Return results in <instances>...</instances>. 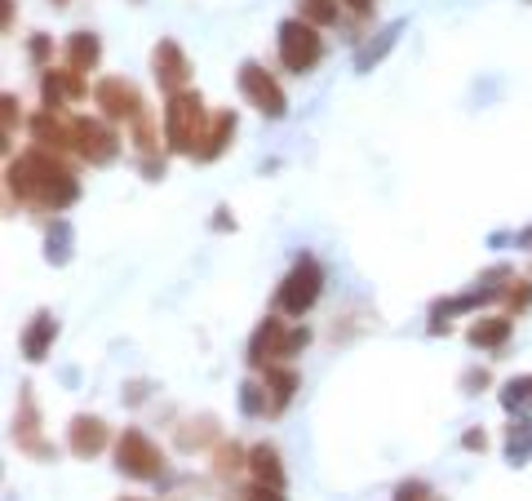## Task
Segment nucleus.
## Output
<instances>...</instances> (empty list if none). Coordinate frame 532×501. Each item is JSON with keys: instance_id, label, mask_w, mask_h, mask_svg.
Here are the masks:
<instances>
[{"instance_id": "obj_1", "label": "nucleus", "mask_w": 532, "mask_h": 501, "mask_svg": "<svg viewBox=\"0 0 532 501\" xmlns=\"http://www.w3.org/2000/svg\"><path fill=\"white\" fill-rule=\"evenodd\" d=\"M5 187H9V196H18L23 204H36L45 213H63L80 200L76 173L58 160V151H45V147H32L18 160H9Z\"/></svg>"}, {"instance_id": "obj_2", "label": "nucleus", "mask_w": 532, "mask_h": 501, "mask_svg": "<svg viewBox=\"0 0 532 501\" xmlns=\"http://www.w3.org/2000/svg\"><path fill=\"white\" fill-rule=\"evenodd\" d=\"M209 111H204V98L196 89H182V94H169L165 102V147L178 151V156H196L209 138Z\"/></svg>"}, {"instance_id": "obj_3", "label": "nucleus", "mask_w": 532, "mask_h": 501, "mask_svg": "<svg viewBox=\"0 0 532 501\" xmlns=\"http://www.w3.org/2000/svg\"><path fill=\"white\" fill-rule=\"evenodd\" d=\"M275 45H280L284 71H293V76H311V71L320 67V58H324L320 27L306 23V18H284L280 32H275Z\"/></svg>"}, {"instance_id": "obj_4", "label": "nucleus", "mask_w": 532, "mask_h": 501, "mask_svg": "<svg viewBox=\"0 0 532 501\" xmlns=\"http://www.w3.org/2000/svg\"><path fill=\"white\" fill-rule=\"evenodd\" d=\"M320 293H324V267L311 253H302V258L293 262V271L280 280V289H275V311L302 320V315L320 302Z\"/></svg>"}, {"instance_id": "obj_5", "label": "nucleus", "mask_w": 532, "mask_h": 501, "mask_svg": "<svg viewBox=\"0 0 532 501\" xmlns=\"http://www.w3.org/2000/svg\"><path fill=\"white\" fill-rule=\"evenodd\" d=\"M116 470L129 475V479H165L169 462H165V453L138 431V426H129V431L116 439Z\"/></svg>"}, {"instance_id": "obj_6", "label": "nucleus", "mask_w": 532, "mask_h": 501, "mask_svg": "<svg viewBox=\"0 0 532 501\" xmlns=\"http://www.w3.org/2000/svg\"><path fill=\"white\" fill-rule=\"evenodd\" d=\"M94 102H98V111H102V120H111V125H133V120H142L147 116V102H142V89L133 85V80L125 76H107V80H98L94 85Z\"/></svg>"}, {"instance_id": "obj_7", "label": "nucleus", "mask_w": 532, "mask_h": 501, "mask_svg": "<svg viewBox=\"0 0 532 501\" xmlns=\"http://www.w3.org/2000/svg\"><path fill=\"white\" fill-rule=\"evenodd\" d=\"M240 94H244V102H249L253 111H262L266 120H280L284 111H289V98H284L280 80H275L262 63H244L240 67Z\"/></svg>"}, {"instance_id": "obj_8", "label": "nucleus", "mask_w": 532, "mask_h": 501, "mask_svg": "<svg viewBox=\"0 0 532 501\" xmlns=\"http://www.w3.org/2000/svg\"><path fill=\"white\" fill-rule=\"evenodd\" d=\"M76 125V156L89 160V165H111L120 156V134L111 129V120H94V116H80L71 120Z\"/></svg>"}, {"instance_id": "obj_9", "label": "nucleus", "mask_w": 532, "mask_h": 501, "mask_svg": "<svg viewBox=\"0 0 532 501\" xmlns=\"http://www.w3.org/2000/svg\"><path fill=\"white\" fill-rule=\"evenodd\" d=\"M151 71H156V85L165 89V94H182V89L191 85V63L178 40H160V45L151 49Z\"/></svg>"}, {"instance_id": "obj_10", "label": "nucleus", "mask_w": 532, "mask_h": 501, "mask_svg": "<svg viewBox=\"0 0 532 501\" xmlns=\"http://www.w3.org/2000/svg\"><path fill=\"white\" fill-rule=\"evenodd\" d=\"M289 360V329H284L280 320H262L258 324V333H253V342H249V364L253 368H266V364H284Z\"/></svg>"}, {"instance_id": "obj_11", "label": "nucleus", "mask_w": 532, "mask_h": 501, "mask_svg": "<svg viewBox=\"0 0 532 501\" xmlns=\"http://www.w3.org/2000/svg\"><path fill=\"white\" fill-rule=\"evenodd\" d=\"M85 94H89V89H85V80H80V71H71V67L40 71V98H45L49 111H63L67 102H80Z\"/></svg>"}, {"instance_id": "obj_12", "label": "nucleus", "mask_w": 532, "mask_h": 501, "mask_svg": "<svg viewBox=\"0 0 532 501\" xmlns=\"http://www.w3.org/2000/svg\"><path fill=\"white\" fill-rule=\"evenodd\" d=\"M107 444H111V426L102 422V417H89V413L71 417V426H67V448H71L76 457H98Z\"/></svg>"}, {"instance_id": "obj_13", "label": "nucleus", "mask_w": 532, "mask_h": 501, "mask_svg": "<svg viewBox=\"0 0 532 501\" xmlns=\"http://www.w3.org/2000/svg\"><path fill=\"white\" fill-rule=\"evenodd\" d=\"M32 138H36V147H45V151H76V125L71 120H63L58 111H40V116H32Z\"/></svg>"}, {"instance_id": "obj_14", "label": "nucleus", "mask_w": 532, "mask_h": 501, "mask_svg": "<svg viewBox=\"0 0 532 501\" xmlns=\"http://www.w3.org/2000/svg\"><path fill=\"white\" fill-rule=\"evenodd\" d=\"M14 439H18V448H23V453L40 457V462H49V457H54V448H49L45 439H40V417H36L32 386H27V395H23V413L14 417Z\"/></svg>"}, {"instance_id": "obj_15", "label": "nucleus", "mask_w": 532, "mask_h": 501, "mask_svg": "<svg viewBox=\"0 0 532 501\" xmlns=\"http://www.w3.org/2000/svg\"><path fill=\"white\" fill-rule=\"evenodd\" d=\"M262 386H266V400H271V417L284 413L289 400L298 395V373L289 364H266L262 368Z\"/></svg>"}, {"instance_id": "obj_16", "label": "nucleus", "mask_w": 532, "mask_h": 501, "mask_svg": "<svg viewBox=\"0 0 532 501\" xmlns=\"http://www.w3.org/2000/svg\"><path fill=\"white\" fill-rule=\"evenodd\" d=\"M510 329H515L510 315H484V320H475L466 329V342L479 346V351H501V346L510 342Z\"/></svg>"}, {"instance_id": "obj_17", "label": "nucleus", "mask_w": 532, "mask_h": 501, "mask_svg": "<svg viewBox=\"0 0 532 501\" xmlns=\"http://www.w3.org/2000/svg\"><path fill=\"white\" fill-rule=\"evenodd\" d=\"M54 337H58V320L49 311H36L32 324H27V333H23V360L40 364L49 355V346H54Z\"/></svg>"}, {"instance_id": "obj_18", "label": "nucleus", "mask_w": 532, "mask_h": 501, "mask_svg": "<svg viewBox=\"0 0 532 501\" xmlns=\"http://www.w3.org/2000/svg\"><path fill=\"white\" fill-rule=\"evenodd\" d=\"M98 63H102V40L94 32H71L67 36V67L85 76V71H94Z\"/></svg>"}, {"instance_id": "obj_19", "label": "nucleus", "mask_w": 532, "mask_h": 501, "mask_svg": "<svg viewBox=\"0 0 532 501\" xmlns=\"http://www.w3.org/2000/svg\"><path fill=\"white\" fill-rule=\"evenodd\" d=\"M235 125H240V120H235V111H218V116H213V125H209V138H204V147L196 151V160H204V165H209V160H218L222 151L231 147Z\"/></svg>"}, {"instance_id": "obj_20", "label": "nucleus", "mask_w": 532, "mask_h": 501, "mask_svg": "<svg viewBox=\"0 0 532 501\" xmlns=\"http://www.w3.org/2000/svg\"><path fill=\"white\" fill-rule=\"evenodd\" d=\"M249 470L258 484H271V488H284V466H280V453L271 444H253L249 448Z\"/></svg>"}, {"instance_id": "obj_21", "label": "nucleus", "mask_w": 532, "mask_h": 501, "mask_svg": "<svg viewBox=\"0 0 532 501\" xmlns=\"http://www.w3.org/2000/svg\"><path fill=\"white\" fill-rule=\"evenodd\" d=\"M506 457L515 466H524L528 457H532V417H519L515 413V422L506 426Z\"/></svg>"}, {"instance_id": "obj_22", "label": "nucleus", "mask_w": 532, "mask_h": 501, "mask_svg": "<svg viewBox=\"0 0 532 501\" xmlns=\"http://www.w3.org/2000/svg\"><path fill=\"white\" fill-rule=\"evenodd\" d=\"M501 408H506V413H528L532 408V373L510 377V382L501 386Z\"/></svg>"}, {"instance_id": "obj_23", "label": "nucleus", "mask_w": 532, "mask_h": 501, "mask_svg": "<svg viewBox=\"0 0 532 501\" xmlns=\"http://www.w3.org/2000/svg\"><path fill=\"white\" fill-rule=\"evenodd\" d=\"M298 18L315 27H333L342 18V0H298Z\"/></svg>"}, {"instance_id": "obj_24", "label": "nucleus", "mask_w": 532, "mask_h": 501, "mask_svg": "<svg viewBox=\"0 0 532 501\" xmlns=\"http://www.w3.org/2000/svg\"><path fill=\"white\" fill-rule=\"evenodd\" d=\"M213 435H218L213 417H196V422H187V426L178 431V448H182V453H196V448H204Z\"/></svg>"}, {"instance_id": "obj_25", "label": "nucleus", "mask_w": 532, "mask_h": 501, "mask_svg": "<svg viewBox=\"0 0 532 501\" xmlns=\"http://www.w3.org/2000/svg\"><path fill=\"white\" fill-rule=\"evenodd\" d=\"M45 258L54 262V267H63V262L71 258V227L67 222H54L45 235Z\"/></svg>"}, {"instance_id": "obj_26", "label": "nucleus", "mask_w": 532, "mask_h": 501, "mask_svg": "<svg viewBox=\"0 0 532 501\" xmlns=\"http://www.w3.org/2000/svg\"><path fill=\"white\" fill-rule=\"evenodd\" d=\"M244 466H249V453L240 444H218V453H213V470L218 475H240Z\"/></svg>"}, {"instance_id": "obj_27", "label": "nucleus", "mask_w": 532, "mask_h": 501, "mask_svg": "<svg viewBox=\"0 0 532 501\" xmlns=\"http://www.w3.org/2000/svg\"><path fill=\"white\" fill-rule=\"evenodd\" d=\"M240 408H244V417H266V413H271L266 386H262V382H244V386H240Z\"/></svg>"}, {"instance_id": "obj_28", "label": "nucleus", "mask_w": 532, "mask_h": 501, "mask_svg": "<svg viewBox=\"0 0 532 501\" xmlns=\"http://www.w3.org/2000/svg\"><path fill=\"white\" fill-rule=\"evenodd\" d=\"M501 302H506L515 315H524L528 306H532V284L528 280H510L506 289H501Z\"/></svg>"}, {"instance_id": "obj_29", "label": "nucleus", "mask_w": 532, "mask_h": 501, "mask_svg": "<svg viewBox=\"0 0 532 501\" xmlns=\"http://www.w3.org/2000/svg\"><path fill=\"white\" fill-rule=\"evenodd\" d=\"M395 36H399V27H386V32H382V40H377V45H368V49H364V54H360V63H355V67H360V71H368V67H373V63H377V58H382V54H386V49H391V45H395Z\"/></svg>"}, {"instance_id": "obj_30", "label": "nucleus", "mask_w": 532, "mask_h": 501, "mask_svg": "<svg viewBox=\"0 0 532 501\" xmlns=\"http://www.w3.org/2000/svg\"><path fill=\"white\" fill-rule=\"evenodd\" d=\"M18 107H23V102H18L14 94L0 98V120H5V138H14V129L23 125V111H18Z\"/></svg>"}, {"instance_id": "obj_31", "label": "nucleus", "mask_w": 532, "mask_h": 501, "mask_svg": "<svg viewBox=\"0 0 532 501\" xmlns=\"http://www.w3.org/2000/svg\"><path fill=\"white\" fill-rule=\"evenodd\" d=\"M395 501H431V488L417 484V479H413V484H399L395 488Z\"/></svg>"}, {"instance_id": "obj_32", "label": "nucleus", "mask_w": 532, "mask_h": 501, "mask_svg": "<svg viewBox=\"0 0 532 501\" xmlns=\"http://www.w3.org/2000/svg\"><path fill=\"white\" fill-rule=\"evenodd\" d=\"M280 493H284V488H271V484H253V488H244L240 497H244V501H284Z\"/></svg>"}, {"instance_id": "obj_33", "label": "nucleus", "mask_w": 532, "mask_h": 501, "mask_svg": "<svg viewBox=\"0 0 532 501\" xmlns=\"http://www.w3.org/2000/svg\"><path fill=\"white\" fill-rule=\"evenodd\" d=\"M142 173H147L151 182H156V178H165V160H156V156H142Z\"/></svg>"}, {"instance_id": "obj_34", "label": "nucleus", "mask_w": 532, "mask_h": 501, "mask_svg": "<svg viewBox=\"0 0 532 501\" xmlns=\"http://www.w3.org/2000/svg\"><path fill=\"white\" fill-rule=\"evenodd\" d=\"M49 58V36H36L32 40V63H45Z\"/></svg>"}, {"instance_id": "obj_35", "label": "nucleus", "mask_w": 532, "mask_h": 501, "mask_svg": "<svg viewBox=\"0 0 532 501\" xmlns=\"http://www.w3.org/2000/svg\"><path fill=\"white\" fill-rule=\"evenodd\" d=\"M462 444H466V448H479V453H484V448H488V435H484V431H466Z\"/></svg>"}, {"instance_id": "obj_36", "label": "nucleus", "mask_w": 532, "mask_h": 501, "mask_svg": "<svg viewBox=\"0 0 532 501\" xmlns=\"http://www.w3.org/2000/svg\"><path fill=\"white\" fill-rule=\"evenodd\" d=\"M462 386H470V391H475V386H488V373H484V368H479V373H466Z\"/></svg>"}, {"instance_id": "obj_37", "label": "nucleus", "mask_w": 532, "mask_h": 501, "mask_svg": "<svg viewBox=\"0 0 532 501\" xmlns=\"http://www.w3.org/2000/svg\"><path fill=\"white\" fill-rule=\"evenodd\" d=\"M5 32H14V0H5Z\"/></svg>"}, {"instance_id": "obj_38", "label": "nucleus", "mask_w": 532, "mask_h": 501, "mask_svg": "<svg viewBox=\"0 0 532 501\" xmlns=\"http://www.w3.org/2000/svg\"><path fill=\"white\" fill-rule=\"evenodd\" d=\"M373 5H377V0H351V9H355V14H368Z\"/></svg>"}, {"instance_id": "obj_39", "label": "nucleus", "mask_w": 532, "mask_h": 501, "mask_svg": "<svg viewBox=\"0 0 532 501\" xmlns=\"http://www.w3.org/2000/svg\"><path fill=\"white\" fill-rule=\"evenodd\" d=\"M120 501H142V497H120Z\"/></svg>"}, {"instance_id": "obj_40", "label": "nucleus", "mask_w": 532, "mask_h": 501, "mask_svg": "<svg viewBox=\"0 0 532 501\" xmlns=\"http://www.w3.org/2000/svg\"><path fill=\"white\" fill-rule=\"evenodd\" d=\"M54 5H67V0H54Z\"/></svg>"}]
</instances>
